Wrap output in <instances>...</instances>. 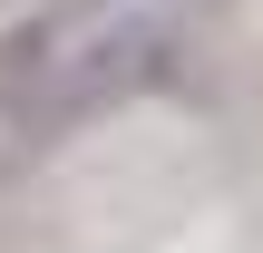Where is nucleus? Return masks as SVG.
<instances>
[{"mask_svg":"<svg viewBox=\"0 0 263 253\" xmlns=\"http://www.w3.org/2000/svg\"><path fill=\"white\" fill-rule=\"evenodd\" d=\"M166 78H176V29L166 20H107L88 39H59L49 59H29V68L0 78V176L29 166V156H49L68 127H88V117H107L127 98L166 88Z\"/></svg>","mask_w":263,"mask_h":253,"instance_id":"1","label":"nucleus"}]
</instances>
